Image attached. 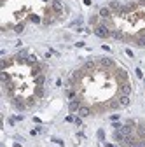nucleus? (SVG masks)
I'll list each match as a JSON object with an SVG mask.
<instances>
[{
    "label": "nucleus",
    "mask_w": 145,
    "mask_h": 147,
    "mask_svg": "<svg viewBox=\"0 0 145 147\" xmlns=\"http://www.w3.org/2000/svg\"><path fill=\"white\" fill-rule=\"evenodd\" d=\"M95 33L100 37V39H108V37H112L110 28H108L105 23H98V25L95 26Z\"/></svg>",
    "instance_id": "nucleus-1"
},
{
    "label": "nucleus",
    "mask_w": 145,
    "mask_h": 147,
    "mask_svg": "<svg viewBox=\"0 0 145 147\" xmlns=\"http://www.w3.org/2000/svg\"><path fill=\"white\" fill-rule=\"evenodd\" d=\"M68 109H70V112H79V109H81V100L75 98V100H70L68 103Z\"/></svg>",
    "instance_id": "nucleus-2"
},
{
    "label": "nucleus",
    "mask_w": 145,
    "mask_h": 147,
    "mask_svg": "<svg viewBox=\"0 0 145 147\" xmlns=\"http://www.w3.org/2000/svg\"><path fill=\"white\" fill-rule=\"evenodd\" d=\"M52 9H54V14H61V11H63V5H61V2L60 0H52Z\"/></svg>",
    "instance_id": "nucleus-3"
},
{
    "label": "nucleus",
    "mask_w": 145,
    "mask_h": 147,
    "mask_svg": "<svg viewBox=\"0 0 145 147\" xmlns=\"http://www.w3.org/2000/svg\"><path fill=\"white\" fill-rule=\"evenodd\" d=\"M79 116H81V117L91 116V109H89V107H81V109H79Z\"/></svg>",
    "instance_id": "nucleus-4"
},
{
    "label": "nucleus",
    "mask_w": 145,
    "mask_h": 147,
    "mask_svg": "<svg viewBox=\"0 0 145 147\" xmlns=\"http://www.w3.org/2000/svg\"><path fill=\"white\" fill-rule=\"evenodd\" d=\"M98 16H100V18H103V20H107V18H110V9H108V7H103V9H100Z\"/></svg>",
    "instance_id": "nucleus-5"
},
{
    "label": "nucleus",
    "mask_w": 145,
    "mask_h": 147,
    "mask_svg": "<svg viewBox=\"0 0 145 147\" xmlns=\"http://www.w3.org/2000/svg\"><path fill=\"white\" fill-rule=\"evenodd\" d=\"M119 103H121V107H126L130 103V96L128 95H122V96H119Z\"/></svg>",
    "instance_id": "nucleus-6"
},
{
    "label": "nucleus",
    "mask_w": 145,
    "mask_h": 147,
    "mask_svg": "<svg viewBox=\"0 0 145 147\" xmlns=\"http://www.w3.org/2000/svg\"><path fill=\"white\" fill-rule=\"evenodd\" d=\"M100 63H101V67H114L112 60H108V58H101V60H100Z\"/></svg>",
    "instance_id": "nucleus-7"
},
{
    "label": "nucleus",
    "mask_w": 145,
    "mask_h": 147,
    "mask_svg": "<svg viewBox=\"0 0 145 147\" xmlns=\"http://www.w3.org/2000/svg\"><path fill=\"white\" fill-rule=\"evenodd\" d=\"M107 147H115V145H112V144H107Z\"/></svg>",
    "instance_id": "nucleus-8"
},
{
    "label": "nucleus",
    "mask_w": 145,
    "mask_h": 147,
    "mask_svg": "<svg viewBox=\"0 0 145 147\" xmlns=\"http://www.w3.org/2000/svg\"><path fill=\"white\" fill-rule=\"evenodd\" d=\"M46 2H47V0H46Z\"/></svg>",
    "instance_id": "nucleus-9"
}]
</instances>
